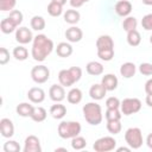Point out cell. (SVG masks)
<instances>
[{
    "instance_id": "20",
    "label": "cell",
    "mask_w": 152,
    "mask_h": 152,
    "mask_svg": "<svg viewBox=\"0 0 152 152\" xmlns=\"http://www.w3.org/2000/svg\"><path fill=\"white\" fill-rule=\"evenodd\" d=\"M86 70L91 76H99V75H101L103 72V65L100 62L91 61L86 65Z\"/></svg>"
},
{
    "instance_id": "2",
    "label": "cell",
    "mask_w": 152,
    "mask_h": 152,
    "mask_svg": "<svg viewBox=\"0 0 152 152\" xmlns=\"http://www.w3.org/2000/svg\"><path fill=\"white\" fill-rule=\"evenodd\" d=\"M83 110V116L86 119V121L89 125L93 126H97L99 124H101L103 116H102V109L101 106L96 102H88L83 106L82 108Z\"/></svg>"
},
{
    "instance_id": "6",
    "label": "cell",
    "mask_w": 152,
    "mask_h": 152,
    "mask_svg": "<svg viewBox=\"0 0 152 152\" xmlns=\"http://www.w3.org/2000/svg\"><path fill=\"white\" fill-rule=\"evenodd\" d=\"M120 108H121V113L124 115H132L140 110L141 101L137 97H127L121 101Z\"/></svg>"
},
{
    "instance_id": "37",
    "label": "cell",
    "mask_w": 152,
    "mask_h": 152,
    "mask_svg": "<svg viewBox=\"0 0 152 152\" xmlns=\"http://www.w3.org/2000/svg\"><path fill=\"white\" fill-rule=\"evenodd\" d=\"M4 151L5 152H19L20 145L14 140H8L4 144Z\"/></svg>"
},
{
    "instance_id": "1",
    "label": "cell",
    "mask_w": 152,
    "mask_h": 152,
    "mask_svg": "<svg viewBox=\"0 0 152 152\" xmlns=\"http://www.w3.org/2000/svg\"><path fill=\"white\" fill-rule=\"evenodd\" d=\"M52 50H53V42L50 38H48L45 34H38L33 38L31 55L34 61L37 62L45 61V58L52 52Z\"/></svg>"
},
{
    "instance_id": "46",
    "label": "cell",
    "mask_w": 152,
    "mask_h": 152,
    "mask_svg": "<svg viewBox=\"0 0 152 152\" xmlns=\"http://www.w3.org/2000/svg\"><path fill=\"white\" fill-rule=\"evenodd\" d=\"M145 101H146V104H147V106L152 107V94H147Z\"/></svg>"
},
{
    "instance_id": "34",
    "label": "cell",
    "mask_w": 152,
    "mask_h": 152,
    "mask_svg": "<svg viewBox=\"0 0 152 152\" xmlns=\"http://www.w3.org/2000/svg\"><path fill=\"white\" fill-rule=\"evenodd\" d=\"M86 146H87V141H86V139L83 137L77 135V137H74L72 138V140H71V147L74 150L80 151V150H83Z\"/></svg>"
},
{
    "instance_id": "42",
    "label": "cell",
    "mask_w": 152,
    "mask_h": 152,
    "mask_svg": "<svg viewBox=\"0 0 152 152\" xmlns=\"http://www.w3.org/2000/svg\"><path fill=\"white\" fill-rule=\"evenodd\" d=\"M121 104L120 100L118 97H114V96H110L106 100V107L107 108H119Z\"/></svg>"
},
{
    "instance_id": "9",
    "label": "cell",
    "mask_w": 152,
    "mask_h": 152,
    "mask_svg": "<svg viewBox=\"0 0 152 152\" xmlns=\"http://www.w3.org/2000/svg\"><path fill=\"white\" fill-rule=\"evenodd\" d=\"M15 39L20 44H27L33 40V36H32V32L30 28L21 26L19 28H17V31H15Z\"/></svg>"
},
{
    "instance_id": "7",
    "label": "cell",
    "mask_w": 152,
    "mask_h": 152,
    "mask_svg": "<svg viewBox=\"0 0 152 152\" xmlns=\"http://www.w3.org/2000/svg\"><path fill=\"white\" fill-rule=\"evenodd\" d=\"M115 146H116V140L113 137H102L94 142L93 148L96 152H108V151H113Z\"/></svg>"
},
{
    "instance_id": "8",
    "label": "cell",
    "mask_w": 152,
    "mask_h": 152,
    "mask_svg": "<svg viewBox=\"0 0 152 152\" xmlns=\"http://www.w3.org/2000/svg\"><path fill=\"white\" fill-rule=\"evenodd\" d=\"M31 77L38 84L45 83L50 78V70L45 65H36L31 70Z\"/></svg>"
},
{
    "instance_id": "38",
    "label": "cell",
    "mask_w": 152,
    "mask_h": 152,
    "mask_svg": "<svg viewBox=\"0 0 152 152\" xmlns=\"http://www.w3.org/2000/svg\"><path fill=\"white\" fill-rule=\"evenodd\" d=\"M8 18H10L17 26H19V25L23 23V13H21L19 10H13V11H11Z\"/></svg>"
},
{
    "instance_id": "26",
    "label": "cell",
    "mask_w": 152,
    "mask_h": 152,
    "mask_svg": "<svg viewBox=\"0 0 152 152\" xmlns=\"http://www.w3.org/2000/svg\"><path fill=\"white\" fill-rule=\"evenodd\" d=\"M17 113L20 115V116H24V118H27V116H31V113L33 110V106L27 103V102H21L15 108Z\"/></svg>"
},
{
    "instance_id": "13",
    "label": "cell",
    "mask_w": 152,
    "mask_h": 152,
    "mask_svg": "<svg viewBox=\"0 0 152 152\" xmlns=\"http://www.w3.org/2000/svg\"><path fill=\"white\" fill-rule=\"evenodd\" d=\"M115 13L120 17H128V14L132 12V4L128 0H119L115 4Z\"/></svg>"
},
{
    "instance_id": "18",
    "label": "cell",
    "mask_w": 152,
    "mask_h": 152,
    "mask_svg": "<svg viewBox=\"0 0 152 152\" xmlns=\"http://www.w3.org/2000/svg\"><path fill=\"white\" fill-rule=\"evenodd\" d=\"M101 83L103 84V87H104L107 90L112 91V90L116 89L119 81H118V77H116L115 75H113V74H107V75H104V76L102 77Z\"/></svg>"
},
{
    "instance_id": "27",
    "label": "cell",
    "mask_w": 152,
    "mask_h": 152,
    "mask_svg": "<svg viewBox=\"0 0 152 152\" xmlns=\"http://www.w3.org/2000/svg\"><path fill=\"white\" fill-rule=\"evenodd\" d=\"M0 28H1V31H2L4 33L8 34V33H12V32L17 28V25H15L10 18H5V19H2L1 23H0Z\"/></svg>"
},
{
    "instance_id": "14",
    "label": "cell",
    "mask_w": 152,
    "mask_h": 152,
    "mask_svg": "<svg viewBox=\"0 0 152 152\" xmlns=\"http://www.w3.org/2000/svg\"><path fill=\"white\" fill-rule=\"evenodd\" d=\"M27 97L33 103H40L45 100V91L39 87H33L28 90Z\"/></svg>"
},
{
    "instance_id": "12",
    "label": "cell",
    "mask_w": 152,
    "mask_h": 152,
    "mask_svg": "<svg viewBox=\"0 0 152 152\" xmlns=\"http://www.w3.org/2000/svg\"><path fill=\"white\" fill-rule=\"evenodd\" d=\"M0 132H1V135L4 138L13 137V134H14V125H13V122L7 118L1 119L0 120Z\"/></svg>"
},
{
    "instance_id": "28",
    "label": "cell",
    "mask_w": 152,
    "mask_h": 152,
    "mask_svg": "<svg viewBox=\"0 0 152 152\" xmlns=\"http://www.w3.org/2000/svg\"><path fill=\"white\" fill-rule=\"evenodd\" d=\"M141 42V36L137 30H132L127 32V43L131 46H138Z\"/></svg>"
},
{
    "instance_id": "48",
    "label": "cell",
    "mask_w": 152,
    "mask_h": 152,
    "mask_svg": "<svg viewBox=\"0 0 152 152\" xmlns=\"http://www.w3.org/2000/svg\"><path fill=\"white\" fill-rule=\"evenodd\" d=\"M116 151H118V152H122V151H125V152H129V151H131V147H124V146H121V147L116 148Z\"/></svg>"
},
{
    "instance_id": "4",
    "label": "cell",
    "mask_w": 152,
    "mask_h": 152,
    "mask_svg": "<svg viewBox=\"0 0 152 152\" xmlns=\"http://www.w3.org/2000/svg\"><path fill=\"white\" fill-rule=\"evenodd\" d=\"M81 129V124L77 121H62L58 125V135L62 139H72L74 137L80 135Z\"/></svg>"
},
{
    "instance_id": "24",
    "label": "cell",
    "mask_w": 152,
    "mask_h": 152,
    "mask_svg": "<svg viewBox=\"0 0 152 152\" xmlns=\"http://www.w3.org/2000/svg\"><path fill=\"white\" fill-rule=\"evenodd\" d=\"M46 110H45V108H43V107H33V110H32V113H31V119L33 120V121H36V122H42V121H44L45 119H46Z\"/></svg>"
},
{
    "instance_id": "36",
    "label": "cell",
    "mask_w": 152,
    "mask_h": 152,
    "mask_svg": "<svg viewBox=\"0 0 152 152\" xmlns=\"http://www.w3.org/2000/svg\"><path fill=\"white\" fill-rule=\"evenodd\" d=\"M97 57L104 62L110 61L114 57V49H104V50H97Z\"/></svg>"
},
{
    "instance_id": "10",
    "label": "cell",
    "mask_w": 152,
    "mask_h": 152,
    "mask_svg": "<svg viewBox=\"0 0 152 152\" xmlns=\"http://www.w3.org/2000/svg\"><path fill=\"white\" fill-rule=\"evenodd\" d=\"M49 96L55 102H61L65 99V90L62 84H52L49 89Z\"/></svg>"
},
{
    "instance_id": "33",
    "label": "cell",
    "mask_w": 152,
    "mask_h": 152,
    "mask_svg": "<svg viewBox=\"0 0 152 152\" xmlns=\"http://www.w3.org/2000/svg\"><path fill=\"white\" fill-rule=\"evenodd\" d=\"M104 116H106L107 121L120 120L121 119V112L119 110V108H107V110L104 113Z\"/></svg>"
},
{
    "instance_id": "53",
    "label": "cell",
    "mask_w": 152,
    "mask_h": 152,
    "mask_svg": "<svg viewBox=\"0 0 152 152\" xmlns=\"http://www.w3.org/2000/svg\"><path fill=\"white\" fill-rule=\"evenodd\" d=\"M82 1H83V2H88L89 0H82Z\"/></svg>"
},
{
    "instance_id": "51",
    "label": "cell",
    "mask_w": 152,
    "mask_h": 152,
    "mask_svg": "<svg viewBox=\"0 0 152 152\" xmlns=\"http://www.w3.org/2000/svg\"><path fill=\"white\" fill-rule=\"evenodd\" d=\"M55 151H56V152H57V151H66V148H64V147H57Z\"/></svg>"
},
{
    "instance_id": "22",
    "label": "cell",
    "mask_w": 152,
    "mask_h": 152,
    "mask_svg": "<svg viewBox=\"0 0 152 152\" xmlns=\"http://www.w3.org/2000/svg\"><path fill=\"white\" fill-rule=\"evenodd\" d=\"M56 53L59 56V57H63V58H66L69 56H71L72 53V46L69 44V43H65V42H62L57 45L56 48Z\"/></svg>"
},
{
    "instance_id": "52",
    "label": "cell",
    "mask_w": 152,
    "mask_h": 152,
    "mask_svg": "<svg viewBox=\"0 0 152 152\" xmlns=\"http://www.w3.org/2000/svg\"><path fill=\"white\" fill-rule=\"evenodd\" d=\"M150 43L152 44V34H151V37H150Z\"/></svg>"
},
{
    "instance_id": "49",
    "label": "cell",
    "mask_w": 152,
    "mask_h": 152,
    "mask_svg": "<svg viewBox=\"0 0 152 152\" xmlns=\"http://www.w3.org/2000/svg\"><path fill=\"white\" fill-rule=\"evenodd\" d=\"M141 1H142V4H145L147 6H152V0H141Z\"/></svg>"
},
{
    "instance_id": "25",
    "label": "cell",
    "mask_w": 152,
    "mask_h": 152,
    "mask_svg": "<svg viewBox=\"0 0 152 152\" xmlns=\"http://www.w3.org/2000/svg\"><path fill=\"white\" fill-rule=\"evenodd\" d=\"M80 18H81V14L76 10H66V12L64 13V20H65V23L71 24V25L77 24L80 21Z\"/></svg>"
},
{
    "instance_id": "31",
    "label": "cell",
    "mask_w": 152,
    "mask_h": 152,
    "mask_svg": "<svg viewBox=\"0 0 152 152\" xmlns=\"http://www.w3.org/2000/svg\"><path fill=\"white\" fill-rule=\"evenodd\" d=\"M13 57L18 61H25L28 57V51L24 46H17L13 49Z\"/></svg>"
},
{
    "instance_id": "16",
    "label": "cell",
    "mask_w": 152,
    "mask_h": 152,
    "mask_svg": "<svg viewBox=\"0 0 152 152\" xmlns=\"http://www.w3.org/2000/svg\"><path fill=\"white\" fill-rule=\"evenodd\" d=\"M107 93V89L103 87L102 83H96V84H93L89 89V95L93 100H102L104 97Z\"/></svg>"
},
{
    "instance_id": "15",
    "label": "cell",
    "mask_w": 152,
    "mask_h": 152,
    "mask_svg": "<svg viewBox=\"0 0 152 152\" xmlns=\"http://www.w3.org/2000/svg\"><path fill=\"white\" fill-rule=\"evenodd\" d=\"M65 38L70 42V43H77L83 38V32L80 27L77 26H71L69 28H66L65 31Z\"/></svg>"
},
{
    "instance_id": "29",
    "label": "cell",
    "mask_w": 152,
    "mask_h": 152,
    "mask_svg": "<svg viewBox=\"0 0 152 152\" xmlns=\"http://www.w3.org/2000/svg\"><path fill=\"white\" fill-rule=\"evenodd\" d=\"M63 12V5L56 2V1H51L49 5H48V13L51 15V17H58L61 15Z\"/></svg>"
},
{
    "instance_id": "5",
    "label": "cell",
    "mask_w": 152,
    "mask_h": 152,
    "mask_svg": "<svg viewBox=\"0 0 152 152\" xmlns=\"http://www.w3.org/2000/svg\"><path fill=\"white\" fill-rule=\"evenodd\" d=\"M125 140L127 142V145L133 148V150H137V148H140L141 145H142V133H141V129L138 128V127H131L126 131L125 133Z\"/></svg>"
},
{
    "instance_id": "3",
    "label": "cell",
    "mask_w": 152,
    "mask_h": 152,
    "mask_svg": "<svg viewBox=\"0 0 152 152\" xmlns=\"http://www.w3.org/2000/svg\"><path fill=\"white\" fill-rule=\"evenodd\" d=\"M82 77V69L80 66H71L69 69H63L58 74V81L63 87H71L78 82Z\"/></svg>"
},
{
    "instance_id": "40",
    "label": "cell",
    "mask_w": 152,
    "mask_h": 152,
    "mask_svg": "<svg viewBox=\"0 0 152 152\" xmlns=\"http://www.w3.org/2000/svg\"><path fill=\"white\" fill-rule=\"evenodd\" d=\"M141 26L146 31L152 30V13H148V14L144 15V18L141 20Z\"/></svg>"
},
{
    "instance_id": "47",
    "label": "cell",
    "mask_w": 152,
    "mask_h": 152,
    "mask_svg": "<svg viewBox=\"0 0 152 152\" xmlns=\"http://www.w3.org/2000/svg\"><path fill=\"white\" fill-rule=\"evenodd\" d=\"M146 144H147V146L152 150V133H150V134L147 135V138H146Z\"/></svg>"
},
{
    "instance_id": "39",
    "label": "cell",
    "mask_w": 152,
    "mask_h": 152,
    "mask_svg": "<svg viewBox=\"0 0 152 152\" xmlns=\"http://www.w3.org/2000/svg\"><path fill=\"white\" fill-rule=\"evenodd\" d=\"M17 0H0V10L2 12L6 11H13V8L15 7Z\"/></svg>"
},
{
    "instance_id": "17",
    "label": "cell",
    "mask_w": 152,
    "mask_h": 152,
    "mask_svg": "<svg viewBox=\"0 0 152 152\" xmlns=\"http://www.w3.org/2000/svg\"><path fill=\"white\" fill-rule=\"evenodd\" d=\"M96 49L97 50H104V49H114V42L110 36L102 34L96 40Z\"/></svg>"
},
{
    "instance_id": "21",
    "label": "cell",
    "mask_w": 152,
    "mask_h": 152,
    "mask_svg": "<svg viewBox=\"0 0 152 152\" xmlns=\"http://www.w3.org/2000/svg\"><path fill=\"white\" fill-rule=\"evenodd\" d=\"M50 114L53 119H62L66 114V107L64 104H61L59 102H57L56 104H52L50 107Z\"/></svg>"
},
{
    "instance_id": "23",
    "label": "cell",
    "mask_w": 152,
    "mask_h": 152,
    "mask_svg": "<svg viewBox=\"0 0 152 152\" xmlns=\"http://www.w3.org/2000/svg\"><path fill=\"white\" fill-rule=\"evenodd\" d=\"M66 100L69 103H72V104H77L81 102L82 100V91L81 89L78 88H72L69 90V93L66 94Z\"/></svg>"
},
{
    "instance_id": "35",
    "label": "cell",
    "mask_w": 152,
    "mask_h": 152,
    "mask_svg": "<svg viewBox=\"0 0 152 152\" xmlns=\"http://www.w3.org/2000/svg\"><path fill=\"white\" fill-rule=\"evenodd\" d=\"M122 126H121V122L120 120H112V121H107V129L109 133L112 134H118L120 133Z\"/></svg>"
},
{
    "instance_id": "19",
    "label": "cell",
    "mask_w": 152,
    "mask_h": 152,
    "mask_svg": "<svg viewBox=\"0 0 152 152\" xmlns=\"http://www.w3.org/2000/svg\"><path fill=\"white\" fill-rule=\"evenodd\" d=\"M135 71H137V66L134 63L132 62H126L124 63L121 66H120V74L122 77L125 78H131L135 75Z\"/></svg>"
},
{
    "instance_id": "44",
    "label": "cell",
    "mask_w": 152,
    "mask_h": 152,
    "mask_svg": "<svg viewBox=\"0 0 152 152\" xmlns=\"http://www.w3.org/2000/svg\"><path fill=\"white\" fill-rule=\"evenodd\" d=\"M145 91H146V94H152V78H150L145 83Z\"/></svg>"
},
{
    "instance_id": "41",
    "label": "cell",
    "mask_w": 152,
    "mask_h": 152,
    "mask_svg": "<svg viewBox=\"0 0 152 152\" xmlns=\"http://www.w3.org/2000/svg\"><path fill=\"white\" fill-rule=\"evenodd\" d=\"M139 71H140V74H142L145 76L152 75V64L151 63H147V62L141 63L139 65Z\"/></svg>"
},
{
    "instance_id": "32",
    "label": "cell",
    "mask_w": 152,
    "mask_h": 152,
    "mask_svg": "<svg viewBox=\"0 0 152 152\" xmlns=\"http://www.w3.org/2000/svg\"><path fill=\"white\" fill-rule=\"evenodd\" d=\"M138 25V21L134 17H126V19H124L122 21V27L126 32H129L132 30H135Z\"/></svg>"
},
{
    "instance_id": "43",
    "label": "cell",
    "mask_w": 152,
    "mask_h": 152,
    "mask_svg": "<svg viewBox=\"0 0 152 152\" xmlns=\"http://www.w3.org/2000/svg\"><path fill=\"white\" fill-rule=\"evenodd\" d=\"M10 61V51L6 48H0V64L5 65Z\"/></svg>"
},
{
    "instance_id": "45",
    "label": "cell",
    "mask_w": 152,
    "mask_h": 152,
    "mask_svg": "<svg viewBox=\"0 0 152 152\" xmlns=\"http://www.w3.org/2000/svg\"><path fill=\"white\" fill-rule=\"evenodd\" d=\"M83 4H84V2H83L82 0H70V5H71L72 7H75V8L81 7Z\"/></svg>"
},
{
    "instance_id": "30",
    "label": "cell",
    "mask_w": 152,
    "mask_h": 152,
    "mask_svg": "<svg viewBox=\"0 0 152 152\" xmlns=\"http://www.w3.org/2000/svg\"><path fill=\"white\" fill-rule=\"evenodd\" d=\"M31 27L36 31H42L45 28V19L40 15H34L31 19Z\"/></svg>"
},
{
    "instance_id": "50",
    "label": "cell",
    "mask_w": 152,
    "mask_h": 152,
    "mask_svg": "<svg viewBox=\"0 0 152 152\" xmlns=\"http://www.w3.org/2000/svg\"><path fill=\"white\" fill-rule=\"evenodd\" d=\"M51 1H56V2H58V4H61V5H64V4L66 2V0H51Z\"/></svg>"
},
{
    "instance_id": "11",
    "label": "cell",
    "mask_w": 152,
    "mask_h": 152,
    "mask_svg": "<svg viewBox=\"0 0 152 152\" xmlns=\"http://www.w3.org/2000/svg\"><path fill=\"white\" fill-rule=\"evenodd\" d=\"M40 141L36 135H28L25 139V145H24V152H40Z\"/></svg>"
}]
</instances>
